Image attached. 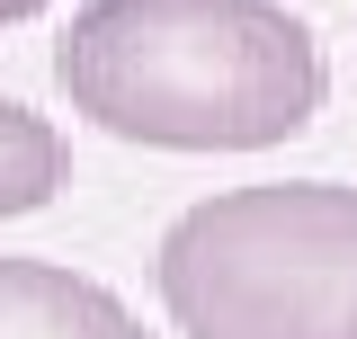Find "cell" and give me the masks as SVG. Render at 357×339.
Listing matches in <instances>:
<instances>
[{
  "label": "cell",
  "mask_w": 357,
  "mask_h": 339,
  "mask_svg": "<svg viewBox=\"0 0 357 339\" xmlns=\"http://www.w3.org/2000/svg\"><path fill=\"white\" fill-rule=\"evenodd\" d=\"M72 179V143L54 116H36L27 98H0V223L45 214Z\"/></svg>",
  "instance_id": "277c9868"
},
{
  "label": "cell",
  "mask_w": 357,
  "mask_h": 339,
  "mask_svg": "<svg viewBox=\"0 0 357 339\" xmlns=\"http://www.w3.org/2000/svg\"><path fill=\"white\" fill-rule=\"evenodd\" d=\"M0 339H161V331H143L134 303L81 268L0 259Z\"/></svg>",
  "instance_id": "3957f363"
},
{
  "label": "cell",
  "mask_w": 357,
  "mask_h": 339,
  "mask_svg": "<svg viewBox=\"0 0 357 339\" xmlns=\"http://www.w3.org/2000/svg\"><path fill=\"white\" fill-rule=\"evenodd\" d=\"M54 81L116 143L268 152L331 98V63L286 0H81Z\"/></svg>",
  "instance_id": "6da1fadb"
},
{
  "label": "cell",
  "mask_w": 357,
  "mask_h": 339,
  "mask_svg": "<svg viewBox=\"0 0 357 339\" xmlns=\"http://www.w3.org/2000/svg\"><path fill=\"white\" fill-rule=\"evenodd\" d=\"M45 0H0V27H18V18H36Z\"/></svg>",
  "instance_id": "5b68a950"
},
{
  "label": "cell",
  "mask_w": 357,
  "mask_h": 339,
  "mask_svg": "<svg viewBox=\"0 0 357 339\" xmlns=\"http://www.w3.org/2000/svg\"><path fill=\"white\" fill-rule=\"evenodd\" d=\"M178 339H357V188L259 179L197 197L152 250Z\"/></svg>",
  "instance_id": "7a4b0ae2"
}]
</instances>
